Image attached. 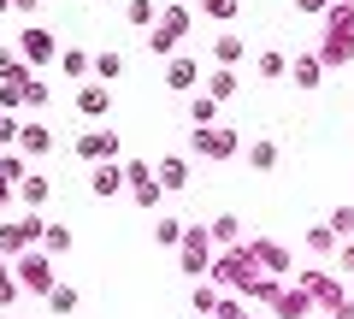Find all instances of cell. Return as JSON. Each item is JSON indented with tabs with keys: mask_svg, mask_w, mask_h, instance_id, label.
Instances as JSON below:
<instances>
[{
	"mask_svg": "<svg viewBox=\"0 0 354 319\" xmlns=\"http://www.w3.org/2000/svg\"><path fill=\"white\" fill-rule=\"evenodd\" d=\"M18 130H24V125H18V118H12V113H0V142H12V136H18Z\"/></svg>",
	"mask_w": 354,
	"mask_h": 319,
	"instance_id": "36",
	"label": "cell"
},
{
	"mask_svg": "<svg viewBox=\"0 0 354 319\" xmlns=\"http://www.w3.org/2000/svg\"><path fill=\"white\" fill-rule=\"evenodd\" d=\"M18 284H24V290H53V260L48 255H18Z\"/></svg>",
	"mask_w": 354,
	"mask_h": 319,
	"instance_id": "3",
	"label": "cell"
},
{
	"mask_svg": "<svg viewBox=\"0 0 354 319\" xmlns=\"http://www.w3.org/2000/svg\"><path fill=\"white\" fill-rule=\"evenodd\" d=\"M41 248H48V255H65V248H71V230H65V225H48V237H41Z\"/></svg>",
	"mask_w": 354,
	"mask_h": 319,
	"instance_id": "27",
	"label": "cell"
},
{
	"mask_svg": "<svg viewBox=\"0 0 354 319\" xmlns=\"http://www.w3.org/2000/svg\"><path fill=\"white\" fill-rule=\"evenodd\" d=\"M130 195H136L142 207H153V201H160L165 190H160V178H142V183H130Z\"/></svg>",
	"mask_w": 354,
	"mask_h": 319,
	"instance_id": "28",
	"label": "cell"
},
{
	"mask_svg": "<svg viewBox=\"0 0 354 319\" xmlns=\"http://www.w3.org/2000/svg\"><path fill=\"white\" fill-rule=\"evenodd\" d=\"M207 95H213V101H230V95H236V71H230V65H218V71L207 77Z\"/></svg>",
	"mask_w": 354,
	"mask_h": 319,
	"instance_id": "16",
	"label": "cell"
},
{
	"mask_svg": "<svg viewBox=\"0 0 354 319\" xmlns=\"http://www.w3.org/2000/svg\"><path fill=\"white\" fill-rule=\"evenodd\" d=\"M18 190V183H6V178H0V207H6V195H12Z\"/></svg>",
	"mask_w": 354,
	"mask_h": 319,
	"instance_id": "40",
	"label": "cell"
},
{
	"mask_svg": "<svg viewBox=\"0 0 354 319\" xmlns=\"http://www.w3.org/2000/svg\"><path fill=\"white\" fill-rule=\"evenodd\" d=\"M18 42H24V65H48V60L65 53V48H53V30H41V24H30Z\"/></svg>",
	"mask_w": 354,
	"mask_h": 319,
	"instance_id": "4",
	"label": "cell"
},
{
	"mask_svg": "<svg viewBox=\"0 0 354 319\" xmlns=\"http://www.w3.org/2000/svg\"><path fill=\"white\" fill-rule=\"evenodd\" d=\"M0 302H18V272H6V278H0Z\"/></svg>",
	"mask_w": 354,
	"mask_h": 319,
	"instance_id": "35",
	"label": "cell"
},
{
	"mask_svg": "<svg viewBox=\"0 0 354 319\" xmlns=\"http://www.w3.org/2000/svg\"><path fill=\"white\" fill-rule=\"evenodd\" d=\"M124 18H130V24H160V18H153V0H130V6H124Z\"/></svg>",
	"mask_w": 354,
	"mask_h": 319,
	"instance_id": "26",
	"label": "cell"
},
{
	"mask_svg": "<svg viewBox=\"0 0 354 319\" xmlns=\"http://www.w3.org/2000/svg\"><path fill=\"white\" fill-rule=\"evenodd\" d=\"M183 237H189L183 219H160V225H153V243H160V248H183Z\"/></svg>",
	"mask_w": 354,
	"mask_h": 319,
	"instance_id": "15",
	"label": "cell"
},
{
	"mask_svg": "<svg viewBox=\"0 0 354 319\" xmlns=\"http://www.w3.org/2000/svg\"><path fill=\"white\" fill-rule=\"evenodd\" d=\"M213 53H218V65H230V60H242V42H236V36H218Z\"/></svg>",
	"mask_w": 354,
	"mask_h": 319,
	"instance_id": "30",
	"label": "cell"
},
{
	"mask_svg": "<svg viewBox=\"0 0 354 319\" xmlns=\"http://www.w3.org/2000/svg\"><path fill=\"white\" fill-rule=\"evenodd\" d=\"M106 101H113V89H106V83H83V89H77V113H83V118H101Z\"/></svg>",
	"mask_w": 354,
	"mask_h": 319,
	"instance_id": "8",
	"label": "cell"
},
{
	"mask_svg": "<svg viewBox=\"0 0 354 319\" xmlns=\"http://www.w3.org/2000/svg\"><path fill=\"white\" fill-rule=\"evenodd\" d=\"M207 266H213V230L195 225L189 237H183V272H189V278H207Z\"/></svg>",
	"mask_w": 354,
	"mask_h": 319,
	"instance_id": "2",
	"label": "cell"
},
{
	"mask_svg": "<svg viewBox=\"0 0 354 319\" xmlns=\"http://www.w3.org/2000/svg\"><path fill=\"white\" fill-rule=\"evenodd\" d=\"M207 230H213V243H242V219L236 213H218Z\"/></svg>",
	"mask_w": 354,
	"mask_h": 319,
	"instance_id": "17",
	"label": "cell"
},
{
	"mask_svg": "<svg viewBox=\"0 0 354 319\" xmlns=\"http://www.w3.org/2000/svg\"><path fill=\"white\" fill-rule=\"evenodd\" d=\"M0 178H6V183H24L30 172H24V160H18V154H0Z\"/></svg>",
	"mask_w": 354,
	"mask_h": 319,
	"instance_id": "29",
	"label": "cell"
},
{
	"mask_svg": "<svg viewBox=\"0 0 354 319\" xmlns=\"http://www.w3.org/2000/svg\"><path fill=\"white\" fill-rule=\"evenodd\" d=\"M18 142H24V148H30V154H53V130H48V125H41V118H30V125H24V130H18Z\"/></svg>",
	"mask_w": 354,
	"mask_h": 319,
	"instance_id": "12",
	"label": "cell"
},
{
	"mask_svg": "<svg viewBox=\"0 0 354 319\" xmlns=\"http://www.w3.org/2000/svg\"><path fill=\"white\" fill-rule=\"evenodd\" d=\"M189 36V12H183V6H165L160 12V24H153V36H148V53H177V42Z\"/></svg>",
	"mask_w": 354,
	"mask_h": 319,
	"instance_id": "1",
	"label": "cell"
},
{
	"mask_svg": "<svg viewBox=\"0 0 354 319\" xmlns=\"http://www.w3.org/2000/svg\"><path fill=\"white\" fill-rule=\"evenodd\" d=\"M24 107H48V83H41V77L24 83Z\"/></svg>",
	"mask_w": 354,
	"mask_h": 319,
	"instance_id": "31",
	"label": "cell"
},
{
	"mask_svg": "<svg viewBox=\"0 0 354 319\" xmlns=\"http://www.w3.org/2000/svg\"><path fill=\"white\" fill-rule=\"evenodd\" d=\"M213 113H218L213 95H195V101H189V125H213Z\"/></svg>",
	"mask_w": 354,
	"mask_h": 319,
	"instance_id": "23",
	"label": "cell"
},
{
	"mask_svg": "<svg viewBox=\"0 0 354 319\" xmlns=\"http://www.w3.org/2000/svg\"><path fill=\"white\" fill-rule=\"evenodd\" d=\"M18 195H24V213H36V207L48 201V178H24V183H18Z\"/></svg>",
	"mask_w": 354,
	"mask_h": 319,
	"instance_id": "20",
	"label": "cell"
},
{
	"mask_svg": "<svg viewBox=\"0 0 354 319\" xmlns=\"http://www.w3.org/2000/svg\"><path fill=\"white\" fill-rule=\"evenodd\" d=\"M12 6H18V12H36V6H41V0H12Z\"/></svg>",
	"mask_w": 354,
	"mask_h": 319,
	"instance_id": "39",
	"label": "cell"
},
{
	"mask_svg": "<svg viewBox=\"0 0 354 319\" xmlns=\"http://www.w3.org/2000/svg\"><path fill=\"white\" fill-rule=\"evenodd\" d=\"M290 77H295V89H319V77H325V60H313V53H301V60L290 65Z\"/></svg>",
	"mask_w": 354,
	"mask_h": 319,
	"instance_id": "11",
	"label": "cell"
},
{
	"mask_svg": "<svg viewBox=\"0 0 354 319\" xmlns=\"http://www.w3.org/2000/svg\"><path fill=\"white\" fill-rule=\"evenodd\" d=\"M59 71H65V77L77 83V77H88V71H95V60H88L83 48H65V53H59Z\"/></svg>",
	"mask_w": 354,
	"mask_h": 319,
	"instance_id": "14",
	"label": "cell"
},
{
	"mask_svg": "<svg viewBox=\"0 0 354 319\" xmlns=\"http://www.w3.org/2000/svg\"><path fill=\"white\" fill-rule=\"evenodd\" d=\"M48 307H53V313H71V307H77V290H71V284H53V290H48Z\"/></svg>",
	"mask_w": 354,
	"mask_h": 319,
	"instance_id": "25",
	"label": "cell"
},
{
	"mask_svg": "<svg viewBox=\"0 0 354 319\" xmlns=\"http://www.w3.org/2000/svg\"><path fill=\"white\" fill-rule=\"evenodd\" d=\"M201 12L207 18H230V12H236V0H201Z\"/></svg>",
	"mask_w": 354,
	"mask_h": 319,
	"instance_id": "33",
	"label": "cell"
},
{
	"mask_svg": "<svg viewBox=\"0 0 354 319\" xmlns=\"http://www.w3.org/2000/svg\"><path fill=\"white\" fill-rule=\"evenodd\" d=\"M301 290L313 295L319 307H342V284L337 278H301Z\"/></svg>",
	"mask_w": 354,
	"mask_h": 319,
	"instance_id": "10",
	"label": "cell"
},
{
	"mask_svg": "<svg viewBox=\"0 0 354 319\" xmlns=\"http://www.w3.org/2000/svg\"><path fill=\"white\" fill-rule=\"evenodd\" d=\"M124 183H130V172L118 166V160H101V166H95V183H88V190H95V195H118Z\"/></svg>",
	"mask_w": 354,
	"mask_h": 319,
	"instance_id": "7",
	"label": "cell"
},
{
	"mask_svg": "<svg viewBox=\"0 0 354 319\" xmlns=\"http://www.w3.org/2000/svg\"><path fill=\"white\" fill-rule=\"evenodd\" d=\"M218 307H225V295H218V284H195V313H218Z\"/></svg>",
	"mask_w": 354,
	"mask_h": 319,
	"instance_id": "19",
	"label": "cell"
},
{
	"mask_svg": "<svg viewBox=\"0 0 354 319\" xmlns=\"http://www.w3.org/2000/svg\"><path fill=\"white\" fill-rule=\"evenodd\" d=\"M342 6H354V0H342Z\"/></svg>",
	"mask_w": 354,
	"mask_h": 319,
	"instance_id": "43",
	"label": "cell"
},
{
	"mask_svg": "<svg viewBox=\"0 0 354 319\" xmlns=\"http://www.w3.org/2000/svg\"><path fill=\"white\" fill-rule=\"evenodd\" d=\"M260 71L266 77H283V71H290V60H283V53H260Z\"/></svg>",
	"mask_w": 354,
	"mask_h": 319,
	"instance_id": "32",
	"label": "cell"
},
{
	"mask_svg": "<svg viewBox=\"0 0 354 319\" xmlns=\"http://www.w3.org/2000/svg\"><path fill=\"white\" fill-rule=\"evenodd\" d=\"M330 0H295V12H325Z\"/></svg>",
	"mask_w": 354,
	"mask_h": 319,
	"instance_id": "37",
	"label": "cell"
},
{
	"mask_svg": "<svg viewBox=\"0 0 354 319\" xmlns=\"http://www.w3.org/2000/svg\"><path fill=\"white\" fill-rule=\"evenodd\" d=\"M95 77H101V83L124 77V53H95Z\"/></svg>",
	"mask_w": 354,
	"mask_h": 319,
	"instance_id": "21",
	"label": "cell"
},
{
	"mask_svg": "<svg viewBox=\"0 0 354 319\" xmlns=\"http://www.w3.org/2000/svg\"><path fill=\"white\" fill-rule=\"evenodd\" d=\"M195 154H207V160H230V154H236V130H195V142H189Z\"/></svg>",
	"mask_w": 354,
	"mask_h": 319,
	"instance_id": "5",
	"label": "cell"
},
{
	"mask_svg": "<svg viewBox=\"0 0 354 319\" xmlns=\"http://www.w3.org/2000/svg\"><path fill=\"white\" fill-rule=\"evenodd\" d=\"M337 319H354V302H342V307H337Z\"/></svg>",
	"mask_w": 354,
	"mask_h": 319,
	"instance_id": "41",
	"label": "cell"
},
{
	"mask_svg": "<svg viewBox=\"0 0 354 319\" xmlns=\"http://www.w3.org/2000/svg\"><path fill=\"white\" fill-rule=\"evenodd\" d=\"M6 6H12V0H0V12H6Z\"/></svg>",
	"mask_w": 354,
	"mask_h": 319,
	"instance_id": "42",
	"label": "cell"
},
{
	"mask_svg": "<svg viewBox=\"0 0 354 319\" xmlns=\"http://www.w3.org/2000/svg\"><path fill=\"white\" fill-rule=\"evenodd\" d=\"M307 248H313V255H330V248H337V230H330V225H313V230H307Z\"/></svg>",
	"mask_w": 354,
	"mask_h": 319,
	"instance_id": "22",
	"label": "cell"
},
{
	"mask_svg": "<svg viewBox=\"0 0 354 319\" xmlns=\"http://www.w3.org/2000/svg\"><path fill=\"white\" fill-rule=\"evenodd\" d=\"M195 77H201V65H195V60H171V65H165V89L189 95V89H195Z\"/></svg>",
	"mask_w": 354,
	"mask_h": 319,
	"instance_id": "9",
	"label": "cell"
},
{
	"mask_svg": "<svg viewBox=\"0 0 354 319\" xmlns=\"http://www.w3.org/2000/svg\"><path fill=\"white\" fill-rule=\"evenodd\" d=\"M77 154H83V160H113L118 136H113V130H88V136H77Z\"/></svg>",
	"mask_w": 354,
	"mask_h": 319,
	"instance_id": "6",
	"label": "cell"
},
{
	"mask_svg": "<svg viewBox=\"0 0 354 319\" xmlns=\"http://www.w3.org/2000/svg\"><path fill=\"white\" fill-rule=\"evenodd\" d=\"M213 319H248V302H242V295H236V302H225V307H218Z\"/></svg>",
	"mask_w": 354,
	"mask_h": 319,
	"instance_id": "34",
	"label": "cell"
},
{
	"mask_svg": "<svg viewBox=\"0 0 354 319\" xmlns=\"http://www.w3.org/2000/svg\"><path fill=\"white\" fill-rule=\"evenodd\" d=\"M330 230H337V243H354V207H337L330 213Z\"/></svg>",
	"mask_w": 354,
	"mask_h": 319,
	"instance_id": "24",
	"label": "cell"
},
{
	"mask_svg": "<svg viewBox=\"0 0 354 319\" xmlns=\"http://www.w3.org/2000/svg\"><path fill=\"white\" fill-rule=\"evenodd\" d=\"M337 272H354V243H348V248L337 255Z\"/></svg>",
	"mask_w": 354,
	"mask_h": 319,
	"instance_id": "38",
	"label": "cell"
},
{
	"mask_svg": "<svg viewBox=\"0 0 354 319\" xmlns=\"http://www.w3.org/2000/svg\"><path fill=\"white\" fill-rule=\"evenodd\" d=\"M153 178H160V190H183V183H189V166H183V160H160V166H153Z\"/></svg>",
	"mask_w": 354,
	"mask_h": 319,
	"instance_id": "13",
	"label": "cell"
},
{
	"mask_svg": "<svg viewBox=\"0 0 354 319\" xmlns=\"http://www.w3.org/2000/svg\"><path fill=\"white\" fill-rule=\"evenodd\" d=\"M248 166L254 172H272V166H278V142H248Z\"/></svg>",
	"mask_w": 354,
	"mask_h": 319,
	"instance_id": "18",
	"label": "cell"
}]
</instances>
